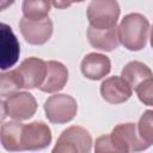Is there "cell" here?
Returning <instances> with one entry per match:
<instances>
[{
	"label": "cell",
	"instance_id": "1",
	"mask_svg": "<svg viewBox=\"0 0 153 153\" xmlns=\"http://www.w3.org/2000/svg\"><path fill=\"white\" fill-rule=\"evenodd\" d=\"M149 31V22L141 13H129L123 17L118 26L120 43L131 51L145 48Z\"/></svg>",
	"mask_w": 153,
	"mask_h": 153
},
{
	"label": "cell",
	"instance_id": "6",
	"mask_svg": "<svg viewBox=\"0 0 153 153\" xmlns=\"http://www.w3.org/2000/svg\"><path fill=\"white\" fill-rule=\"evenodd\" d=\"M120 12V5L115 0H92L87 6V19L93 27L110 29L116 26Z\"/></svg>",
	"mask_w": 153,
	"mask_h": 153
},
{
	"label": "cell",
	"instance_id": "17",
	"mask_svg": "<svg viewBox=\"0 0 153 153\" xmlns=\"http://www.w3.org/2000/svg\"><path fill=\"white\" fill-rule=\"evenodd\" d=\"M112 130L118 133L126 140V142L130 147L131 153L145 151L148 148V146L140 139V136L137 134V127L135 123H120Z\"/></svg>",
	"mask_w": 153,
	"mask_h": 153
},
{
	"label": "cell",
	"instance_id": "20",
	"mask_svg": "<svg viewBox=\"0 0 153 153\" xmlns=\"http://www.w3.org/2000/svg\"><path fill=\"white\" fill-rule=\"evenodd\" d=\"M19 86L17 84L13 69L8 72H2L0 75V94L1 97H8L10 94L18 92Z\"/></svg>",
	"mask_w": 153,
	"mask_h": 153
},
{
	"label": "cell",
	"instance_id": "21",
	"mask_svg": "<svg viewBox=\"0 0 153 153\" xmlns=\"http://www.w3.org/2000/svg\"><path fill=\"white\" fill-rule=\"evenodd\" d=\"M135 91L141 103L148 106H153V78L143 81L135 88Z\"/></svg>",
	"mask_w": 153,
	"mask_h": 153
},
{
	"label": "cell",
	"instance_id": "16",
	"mask_svg": "<svg viewBox=\"0 0 153 153\" xmlns=\"http://www.w3.org/2000/svg\"><path fill=\"white\" fill-rule=\"evenodd\" d=\"M121 76L129 84L131 88H136L143 81L152 79L153 73L151 68L140 61H130L122 69Z\"/></svg>",
	"mask_w": 153,
	"mask_h": 153
},
{
	"label": "cell",
	"instance_id": "11",
	"mask_svg": "<svg viewBox=\"0 0 153 153\" xmlns=\"http://www.w3.org/2000/svg\"><path fill=\"white\" fill-rule=\"evenodd\" d=\"M81 73L90 80H99L106 76L111 71L110 59L99 53L87 54L80 65Z\"/></svg>",
	"mask_w": 153,
	"mask_h": 153
},
{
	"label": "cell",
	"instance_id": "10",
	"mask_svg": "<svg viewBox=\"0 0 153 153\" xmlns=\"http://www.w3.org/2000/svg\"><path fill=\"white\" fill-rule=\"evenodd\" d=\"M20 54L19 42L13 33L12 29L2 23L1 24V61L0 68L2 71L8 69L18 61Z\"/></svg>",
	"mask_w": 153,
	"mask_h": 153
},
{
	"label": "cell",
	"instance_id": "9",
	"mask_svg": "<svg viewBox=\"0 0 153 153\" xmlns=\"http://www.w3.org/2000/svg\"><path fill=\"white\" fill-rule=\"evenodd\" d=\"M133 93V88L122 76H109L100 84V96L110 104L127 102Z\"/></svg>",
	"mask_w": 153,
	"mask_h": 153
},
{
	"label": "cell",
	"instance_id": "14",
	"mask_svg": "<svg viewBox=\"0 0 153 153\" xmlns=\"http://www.w3.org/2000/svg\"><path fill=\"white\" fill-rule=\"evenodd\" d=\"M23 123L19 121L4 122L1 124V143L8 152H22V130Z\"/></svg>",
	"mask_w": 153,
	"mask_h": 153
},
{
	"label": "cell",
	"instance_id": "8",
	"mask_svg": "<svg viewBox=\"0 0 153 153\" xmlns=\"http://www.w3.org/2000/svg\"><path fill=\"white\" fill-rule=\"evenodd\" d=\"M19 29L26 42L33 45H41L51 37L53 22L49 18L42 20H31L23 17L19 22Z\"/></svg>",
	"mask_w": 153,
	"mask_h": 153
},
{
	"label": "cell",
	"instance_id": "7",
	"mask_svg": "<svg viewBox=\"0 0 153 153\" xmlns=\"http://www.w3.org/2000/svg\"><path fill=\"white\" fill-rule=\"evenodd\" d=\"M51 142V130L48 124L35 121L23 126L22 147L23 151H39L47 148Z\"/></svg>",
	"mask_w": 153,
	"mask_h": 153
},
{
	"label": "cell",
	"instance_id": "18",
	"mask_svg": "<svg viewBox=\"0 0 153 153\" xmlns=\"http://www.w3.org/2000/svg\"><path fill=\"white\" fill-rule=\"evenodd\" d=\"M50 7H51V2L45 0H36V1L25 0L22 4L24 17L31 20H42L48 18Z\"/></svg>",
	"mask_w": 153,
	"mask_h": 153
},
{
	"label": "cell",
	"instance_id": "19",
	"mask_svg": "<svg viewBox=\"0 0 153 153\" xmlns=\"http://www.w3.org/2000/svg\"><path fill=\"white\" fill-rule=\"evenodd\" d=\"M136 127L140 139L148 147L153 145V110H146L141 115Z\"/></svg>",
	"mask_w": 153,
	"mask_h": 153
},
{
	"label": "cell",
	"instance_id": "22",
	"mask_svg": "<svg viewBox=\"0 0 153 153\" xmlns=\"http://www.w3.org/2000/svg\"><path fill=\"white\" fill-rule=\"evenodd\" d=\"M149 39H151V47L153 48V26L151 29V37H149Z\"/></svg>",
	"mask_w": 153,
	"mask_h": 153
},
{
	"label": "cell",
	"instance_id": "5",
	"mask_svg": "<svg viewBox=\"0 0 153 153\" xmlns=\"http://www.w3.org/2000/svg\"><path fill=\"white\" fill-rule=\"evenodd\" d=\"M44 111L49 122L55 124H63L71 122L78 111L76 100L65 93L50 96L44 102Z\"/></svg>",
	"mask_w": 153,
	"mask_h": 153
},
{
	"label": "cell",
	"instance_id": "15",
	"mask_svg": "<svg viewBox=\"0 0 153 153\" xmlns=\"http://www.w3.org/2000/svg\"><path fill=\"white\" fill-rule=\"evenodd\" d=\"M94 153H131V151L126 140L112 130L96 139Z\"/></svg>",
	"mask_w": 153,
	"mask_h": 153
},
{
	"label": "cell",
	"instance_id": "2",
	"mask_svg": "<svg viewBox=\"0 0 153 153\" xmlns=\"http://www.w3.org/2000/svg\"><path fill=\"white\" fill-rule=\"evenodd\" d=\"M91 134L80 126H72L60 134L51 153H91Z\"/></svg>",
	"mask_w": 153,
	"mask_h": 153
},
{
	"label": "cell",
	"instance_id": "12",
	"mask_svg": "<svg viewBox=\"0 0 153 153\" xmlns=\"http://www.w3.org/2000/svg\"><path fill=\"white\" fill-rule=\"evenodd\" d=\"M87 38L93 48L103 51H111L120 44L118 27L114 26L110 29H98L90 25L87 29Z\"/></svg>",
	"mask_w": 153,
	"mask_h": 153
},
{
	"label": "cell",
	"instance_id": "3",
	"mask_svg": "<svg viewBox=\"0 0 153 153\" xmlns=\"http://www.w3.org/2000/svg\"><path fill=\"white\" fill-rule=\"evenodd\" d=\"M4 120L6 116L16 121H25L31 118L37 110V102L29 92H14L1 102Z\"/></svg>",
	"mask_w": 153,
	"mask_h": 153
},
{
	"label": "cell",
	"instance_id": "13",
	"mask_svg": "<svg viewBox=\"0 0 153 153\" xmlns=\"http://www.w3.org/2000/svg\"><path fill=\"white\" fill-rule=\"evenodd\" d=\"M47 76L43 85L39 87L42 92L55 93L61 91L68 80V69L67 67L59 61H48L47 62Z\"/></svg>",
	"mask_w": 153,
	"mask_h": 153
},
{
	"label": "cell",
	"instance_id": "4",
	"mask_svg": "<svg viewBox=\"0 0 153 153\" xmlns=\"http://www.w3.org/2000/svg\"><path fill=\"white\" fill-rule=\"evenodd\" d=\"M47 62L38 57H27L19 67L13 69L19 88H35L41 87L47 76Z\"/></svg>",
	"mask_w": 153,
	"mask_h": 153
}]
</instances>
